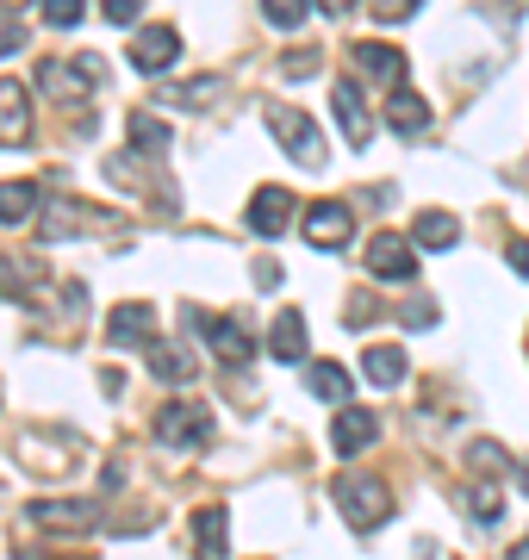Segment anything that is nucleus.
Instances as JSON below:
<instances>
[{
  "label": "nucleus",
  "instance_id": "1",
  "mask_svg": "<svg viewBox=\"0 0 529 560\" xmlns=\"http://www.w3.org/2000/svg\"><path fill=\"white\" fill-rule=\"evenodd\" d=\"M101 88V62L94 57H44L38 62V94L57 106H75Z\"/></svg>",
  "mask_w": 529,
  "mask_h": 560
},
{
  "label": "nucleus",
  "instance_id": "2",
  "mask_svg": "<svg viewBox=\"0 0 529 560\" xmlns=\"http://www.w3.org/2000/svg\"><path fill=\"white\" fill-rule=\"evenodd\" d=\"M330 499H337V511H343L349 529H374V523L387 517V486L374 480V474H343V480L330 486Z\"/></svg>",
  "mask_w": 529,
  "mask_h": 560
},
{
  "label": "nucleus",
  "instance_id": "3",
  "mask_svg": "<svg viewBox=\"0 0 529 560\" xmlns=\"http://www.w3.org/2000/svg\"><path fill=\"white\" fill-rule=\"evenodd\" d=\"M156 442L168 448H205L212 442V405H193V399H175L156 411Z\"/></svg>",
  "mask_w": 529,
  "mask_h": 560
},
{
  "label": "nucleus",
  "instance_id": "4",
  "mask_svg": "<svg viewBox=\"0 0 529 560\" xmlns=\"http://www.w3.org/2000/svg\"><path fill=\"white\" fill-rule=\"evenodd\" d=\"M268 125H274V138H281L299 162H306V168H318V162H325V138H318V125H311L299 106H274V113H268Z\"/></svg>",
  "mask_w": 529,
  "mask_h": 560
},
{
  "label": "nucleus",
  "instance_id": "5",
  "mask_svg": "<svg viewBox=\"0 0 529 560\" xmlns=\"http://www.w3.org/2000/svg\"><path fill=\"white\" fill-rule=\"evenodd\" d=\"M349 237H355V212H349L343 200L306 206V243H311V249H343Z\"/></svg>",
  "mask_w": 529,
  "mask_h": 560
},
{
  "label": "nucleus",
  "instance_id": "6",
  "mask_svg": "<svg viewBox=\"0 0 529 560\" xmlns=\"http://www.w3.org/2000/svg\"><path fill=\"white\" fill-rule=\"evenodd\" d=\"M175 57H181V32L175 25H143L138 38H131V69L138 75H163Z\"/></svg>",
  "mask_w": 529,
  "mask_h": 560
},
{
  "label": "nucleus",
  "instance_id": "7",
  "mask_svg": "<svg viewBox=\"0 0 529 560\" xmlns=\"http://www.w3.org/2000/svg\"><path fill=\"white\" fill-rule=\"evenodd\" d=\"M330 106H337V125H343L349 150H367V138H374V113H367L362 88H355V81L343 75L337 88H330Z\"/></svg>",
  "mask_w": 529,
  "mask_h": 560
},
{
  "label": "nucleus",
  "instance_id": "8",
  "mask_svg": "<svg viewBox=\"0 0 529 560\" xmlns=\"http://www.w3.org/2000/svg\"><path fill=\"white\" fill-rule=\"evenodd\" d=\"M367 275H374V280H411V275H418L411 243L399 237V231H380V237L367 243Z\"/></svg>",
  "mask_w": 529,
  "mask_h": 560
},
{
  "label": "nucleus",
  "instance_id": "9",
  "mask_svg": "<svg viewBox=\"0 0 529 560\" xmlns=\"http://www.w3.org/2000/svg\"><path fill=\"white\" fill-rule=\"evenodd\" d=\"M374 436H380V418H374L367 405H343L337 423H330V448H337V455H362Z\"/></svg>",
  "mask_w": 529,
  "mask_h": 560
},
{
  "label": "nucleus",
  "instance_id": "10",
  "mask_svg": "<svg viewBox=\"0 0 529 560\" xmlns=\"http://www.w3.org/2000/svg\"><path fill=\"white\" fill-rule=\"evenodd\" d=\"M293 194L286 187H256V200H249V231L256 237H281L286 224H293Z\"/></svg>",
  "mask_w": 529,
  "mask_h": 560
},
{
  "label": "nucleus",
  "instance_id": "11",
  "mask_svg": "<svg viewBox=\"0 0 529 560\" xmlns=\"http://www.w3.org/2000/svg\"><path fill=\"white\" fill-rule=\"evenodd\" d=\"M187 318L200 324L205 342H212V349H219V355L231 361V368H244V361L256 355V342H249V330H244L237 318H200V312H187Z\"/></svg>",
  "mask_w": 529,
  "mask_h": 560
},
{
  "label": "nucleus",
  "instance_id": "12",
  "mask_svg": "<svg viewBox=\"0 0 529 560\" xmlns=\"http://www.w3.org/2000/svg\"><path fill=\"white\" fill-rule=\"evenodd\" d=\"M32 523H44V529H94V523H101V504H87V499H38L32 504Z\"/></svg>",
  "mask_w": 529,
  "mask_h": 560
},
{
  "label": "nucleus",
  "instance_id": "13",
  "mask_svg": "<svg viewBox=\"0 0 529 560\" xmlns=\"http://www.w3.org/2000/svg\"><path fill=\"white\" fill-rule=\"evenodd\" d=\"M32 138V106H25V81L0 75V143Z\"/></svg>",
  "mask_w": 529,
  "mask_h": 560
},
{
  "label": "nucleus",
  "instance_id": "14",
  "mask_svg": "<svg viewBox=\"0 0 529 560\" xmlns=\"http://www.w3.org/2000/svg\"><path fill=\"white\" fill-rule=\"evenodd\" d=\"M362 374L374 386H405L411 361H405V349H399V342H374V349L362 355Z\"/></svg>",
  "mask_w": 529,
  "mask_h": 560
},
{
  "label": "nucleus",
  "instance_id": "15",
  "mask_svg": "<svg viewBox=\"0 0 529 560\" xmlns=\"http://www.w3.org/2000/svg\"><path fill=\"white\" fill-rule=\"evenodd\" d=\"M75 231H87V206L50 200V206L38 212V243H62V237H75Z\"/></svg>",
  "mask_w": 529,
  "mask_h": 560
},
{
  "label": "nucleus",
  "instance_id": "16",
  "mask_svg": "<svg viewBox=\"0 0 529 560\" xmlns=\"http://www.w3.org/2000/svg\"><path fill=\"white\" fill-rule=\"evenodd\" d=\"M268 349H274V361H306V318H299V305H286L281 318H274Z\"/></svg>",
  "mask_w": 529,
  "mask_h": 560
},
{
  "label": "nucleus",
  "instance_id": "17",
  "mask_svg": "<svg viewBox=\"0 0 529 560\" xmlns=\"http://www.w3.org/2000/svg\"><path fill=\"white\" fill-rule=\"evenodd\" d=\"M193 560H224V504L193 511Z\"/></svg>",
  "mask_w": 529,
  "mask_h": 560
},
{
  "label": "nucleus",
  "instance_id": "18",
  "mask_svg": "<svg viewBox=\"0 0 529 560\" xmlns=\"http://www.w3.org/2000/svg\"><path fill=\"white\" fill-rule=\"evenodd\" d=\"M355 62H362L367 75H380V81H405V50H392V44H355Z\"/></svg>",
  "mask_w": 529,
  "mask_h": 560
},
{
  "label": "nucleus",
  "instance_id": "19",
  "mask_svg": "<svg viewBox=\"0 0 529 560\" xmlns=\"http://www.w3.org/2000/svg\"><path fill=\"white\" fill-rule=\"evenodd\" d=\"M106 330H113V342H150L156 337V312L150 305H119Z\"/></svg>",
  "mask_w": 529,
  "mask_h": 560
},
{
  "label": "nucleus",
  "instance_id": "20",
  "mask_svg": "<svg viewBox=\"0 0 529 560\" xmlns=\"http://www.w3.org/2000/svg\"><path fill=\"white\" fill-rule=\"evenodd\" d=\"M311 393H318V399H330L337 411H343L349 393H355V381H349V368H337V361H311Z\"/></svg>",
  "mask_w": 529,
  "mask_h": 560
},
{
  "label": "nucleus",
  "instance_id": "21",
  "mask_svg": "<svg viewBox=\"0 0 529 560\" xmlns=\"http://www.w3.org/2000/svg\"><path fill=\"white\" fill-rule=\"evenodd\" d=\"M125 131H131V150H143V156H168V125L156 119V113H131V125H125Z\"/></svg>",
  "mask_w": 529,
  "mask_h": 560
},
{
  "label": "nucleus",
  "instance_id": "22",
  "mask_svg": "<svg viewBox=\"0 0 529 560\" xmlns=\"http://www.w3.org/2000/svg\"><path fill=\"white\" fill-rule=\"evenodd\" d=\"M38 206V180H0V224H25Z\"/></svg>",
  "mask_w": 529,
  "mask_h": 560
},
{
  "label": "nucleus",
  "instance_id": "23",
  "mask_svg": "<svg viewBox=\"0 0 529 560\" xmlns=\"http://www.w3.org/2000/svg\"><path fill=\"white\" fill-rule=\"evenodd\" d=\"M150 374L156 381H193V355L175 342H150Z\"/></svg>",
  "mask_w": 529,
  "mask_h": 560
},
{
  "label": "nucleus",
  "instance_id": "24",
  "mask_svg": "<svg viewBox=\"0 0 529 560\" xmlns=\"http://www.w3.org/2000/svg\"><path fill=\"white\" fill-rule=\"evenodd\" d=\"M387 119L399 125V131H424V125H430V106L418 101L411 88H392V94H387Z\"/></svg>",
  "mask_w": 529,
  "mask_h": 560
},
{
  "label": "nucleus",
  "instance_id": "25",
  "mask_svg": "<svg viewBox=\"0 0 529 560\" xmlns=\"http://www.w3.org/2000/svg\"><path fill=\"white\" fill-rule=\"evenodd\" d=\"M32 280H44L38 256H0V300H13V293H25Z\"/></svg>",
  "mask_w": 529,
  "mask_h": 560
},
{
  "label": "nucleus",
  "instance_id": "26",
  "mask_svg": "<svg viewBox=\"0 0 529 560\" xmlns=\"http://www.w3.org/2000/svg\"><path fill=\"white\" fill-rule=\"evenodd\" d=\"M224 94V75H200L187 88H163V106H200V101H219Z\"/></svg>",
  "mask_w": 529,
  "mask_h": 560
},
{
  "label": "nucleus",
  "instance_id": "27",
  "mask_svg": "<svg viewBox=\"0 0 529 560\" xmlns=\"http://www.w3.org/2000/svg\"><path fill=\"white\" fill-rule=\"evenodd\" d=\"M455 237H461V224L448 219V212H424V219H418V243H424V249H448Z\"/></svg>",
  "mask_w": 529,
  "mask_h": 560
},
{
  "label": "nucleus",
  "instance_id": "28",
  "mask_svg": "<svg viewBox=\"0 0 529 560\" xmlns=\"http://www.w3.org/2000/svg\"><path fill=\"white\" fill-rule=\"evenodd\" d=\"M262 20L281 25V32H299V25H306V7H299V0H262Z\"/></svg>",
  "mask_w": 529,
  "mask_h": 560
},
{
  "label": "nucleus",
  "instance_id": "29",
  "mask_svg": "<svg viewBox=\"0 0 529 560\" xmlns=\"http://www.w3.org/2000/svg\"><path fill=\"white\" fill-rule=\"evenodd\" d=\"M468 511L480 523H498V511H505V504H498V486H473L468 492Z\"/></svg>",
  "mask_w": 529,
  "mask_h": 560
},
{
  "label": "nucleus",
  "instance_id": "30",
  "mask_svg": "<svg viewBox=\"0 0 529 560\" xmlns=\"http://www.w3.org/2000/svg\"><path fill=\"white\" fill-rule=\"evenodd\" d=\"M44 25H57V32L82 25V0H44Z\"/></svg>",
  "mask_w": 529,
  "mask_h": 560
},
{
  "label": "nucleus",
  "instance_id": "31",
  "mask_svg": "<svg viewBox=\"0 0 529 560\" xmlns=\"http://www.w3.org/2000/svg\"><path fill=\"white\" fill-rule=\"evenodd\" d=\"M25 44V25H20V13H0V57H13Z\"/></svg>",
  "mask_w": 529,
  "mask_h": 560
},
{
  "label": "nucleus",
  "instance_id": "32",
  "mask_svg": "<svg viewBox=\"0 0 529 560\" xmlns=\"http://www.w3.org/2000/svg\"><path fill=\"white\" fill-rule=\"evenodd\" d=\"M411 13H418V0H380V7H374V20L380 25H405Z\"/></svg>",
  "mask_w": 529,
  "mask_h": 560
},
{
  "label": "nucleus",
  "instance_id": "33",
  "mask_svg": "<svg viewBox=\"0 0 529 560\" xmlns=\"http://www.w3.org/2000/svg\"><path fill=\"white\" fill-rule=\"evenodd\" d=\"M468 455H473V467H492V474L505 467V448H498V442H473Z\"/></svg>",
  "mask_w": 529,
  "mask_h": 560
},
{
  "label": "nucleus",
  "instance_id": "34",
  "mask_svg": "<svg viewBox=\"0 0 529 560\" xmlns=\"http://www.w3.org/2000/svg\"><path fill=\"white\" fill-rule=\"evenodd\" d=\"M106 20L113 25H138V0H106Z\"/></svg>",
  "mask_w": 529,
  "mask_h": 560
},
{
  "label": "nucleus",
  "instance_id": "35",
  "mask_svg": "<svg viewBox=\"0 0 529 560\" xmlns=\"http://www.w3.org/2000/svg\"><path fill=\"white\" fill-rule=\"evenodd\" d=\"M286 75H293V81H306V75H318V50H299V57L286 62Z\"/></svg>",
  "mask_w": 529,
  "mask_h": 560
},
{
  "label": "nucleus",
  "instance_id": "36",
  "mask_svg": "<svg viewBox=\"0 0 529 560\" xmlns=\"http://www.w3.org/2000/svg\"><path fill=\"white\" fill-rule=\"evenodd\" d=\"M374 318V293H349V324H367Z\"/></svg>",
  "mask_w": 529,
  "mask_h": 560
},
{
  "label": "nucleus",
  "instance_id": "37",
  "mask_svg": "<svg viewBox=\"0 0 529 560\" xmlns=\"http://www.w3.org/2000/svg\"><path fill=\"white\" fill-rule=\"evenodd\" d=\"M399 318H405L411 330H418V324H430V318H436V312H430V300H411L405 312H399Z\"/></svg>",
  "mask_w": 529,
  "mask_h": 560
},
{
  "label": "nucleus",
  "instance_id": "38",
  "mask_svg": "<svg viewBox=\"0 0 529 560\" xmlns=\"http://www.w3.org/2000/svg\"><path fill=\"white\" fill-rule=\"evenodd\" d=\"M510 268H517V275H524V280H529V243H524V237L510 243Z\"/></svg>",
  "mask_w": 529,
  "mask_h": 560
},
{
  "label": "nucleus",
  "instance_id": "39",
  "mask_svg": "<svg viewBox=\"0 0 529 560\" xmlns=\"http://www.w3.org/2000/svg\"><path fill=\"white\" fill-rule=\"evenodd\" d=\"M505 560H529V536H524V541H517V548H510V555H505Z\"/></svg>",
  "mask_w": 529,
  "mask_h": 560
},
{
  "label": "nucleus",
  "instance_id": "40",
  "mask_svg": "<svg viewBox=\"0 0 529 560\" xmlns=\"http://www.w3.org/2000/svg\"><path fill=\"white\" fill-rule=\"evenodd\" d=\"M524 492H529V467H524Z\"/></svg>",
  "mask_w": 529,
  "mask_h": 560
}]
</instances>
